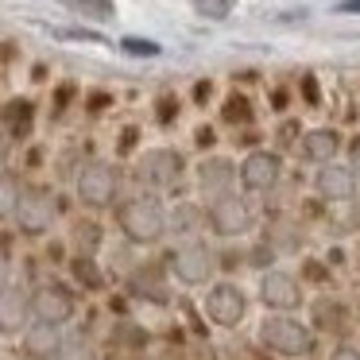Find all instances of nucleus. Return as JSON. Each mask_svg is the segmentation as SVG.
Instances as JSON below:
<instances>
[{
	"label": "nucleus",
	"instance_id": "f257e3e1",
	"mask_svg": "<svg viewBox=\"0 0 360 360\" xmlns=\"http://www.w3.org/2000/svg\"><path fill=\"white\" fill-rule=\"evenodd\" d=\"M117 229L128 244H159L167 236V205L151 190H136L128 198H117Z\"/></svg>",
	"mask_w": 360,
	"mask_h": 360
},
{
	"label": "nucleus",
	"instance_id": "f03ea898",
	"mask_svg": "<svg viewBox=\"0 0 360 360\" xmlns=\"http://www.w3.org/2000/svg\"><path fill=\"white\" fill-rule=\"evenodd\" d=\"M259 345L279 356H314L318 349V333L295 314H267L259 321Z\"/></svg>",
	"mask_w": 360,
	"mask_h": 360
},
{
	"label": "nucleus",
	"instance_id": "7ed1b4c3",
	"mask_svg": "<svg viewBox=\"0 0 360 360\" xmlns=\"http://www.w3.org/2000/svg\"><path fill=\"white\" fill-rule=\"evenodd\" d=\"M27 302H32V321H47V326H70L78 318V290L63 279H39L27 287Z\"/></svg>",
	"mask_w": 360,
	"mask_h": 360
},
{
	"label": "nucleus",
	"instance_id": "20e7f679",
	"mask_svg": "<svg viewBox=\"0 0 360 360\" xmlns=\"http://www.w3.org/2000/svg\"><path fill=\"white\" fill-rule=\"evenodd\" d=\"M221 271V256L205 240H186L171 252L167 259V275L182 283V287H210Z\"/></svg>",
	"mask_w": 360,
	"mask_h": 360
},
{
	"label": "nucleus",
	"instance_id": "39448f33",
	"mask_svg": "<svg viewBox=\"0 0 360 360\" xmlns=\"http://www.w3.org/2000/svg\"><path fill=\"white\" fill-rule=\"evenodd\" d=\"M74 194L86 210H109L120 198V171L105 159H89L74 171Z\"/></svg>",
	"mask_w": 360,
	"mask_h": 360
},
{
	"label": "nucleus",
	"instance_id": "423d86ee",
	"mask_svg": "<svg viewBox=\"0 0 360 360\" xmlns=\"http://www.w3.org/2000/svg\"><path fill=\"white\" fill-rule=\"evenodd\" d=\"M58 217V198L51 194L47 186H24L16 198V210H12V225H16L20 236L27 240H39V236L51 233Z\"/></svg>",
	"mask_w": 360,
	"mask_h": 360
},
{
	"label": "nucleus",
	"instance_id": "0eeeda50",
	"mask_svg": "<svg viewBox=\"0 0 360 360\" xmlns=\"http://www.w3.org/2000/svg\"><path fill=\"white\" fill-rule=\"evenodd\" d=\"M205 225H210L217 236H225V240H236V236H244L252 225H256V205H252L248 194L229 190V194H221V198L210 202V210H205Z\"/></svg>",
	"mask_w": 360,
	"mask_h": 360
},
{
	"label": "nucleus",
	"instance_id": "6e6552de",
	"mask_svg": "<svg viewBox=\"0 0 360 360\" xmlns=\"http://www.w3.org/2000/svg\"><path fill=\"white\" fill-rule=\"evenodd\" d=\"M182 174H186V159L174 148H151L136 159V182H140L143 190H151V194L174 190L182 182Z\"/></svg>",
	"mask_w": 360,
	"mask_h": 360
},
{
	"label": "nucleus",
	"instance_id": "1a4fd4ad",
	"mask_svg": "<svg viewBox=\"0 0 360 360\" xmlns=\"http://www.w3.org/2000/svg\"><path fill=\"white\" fill-rule=\"evenodd\" d=\"M202 310L213 326L221 329H236L244 318H248V295H244L240 283H229V279H213L205 287V298H202Z\"/></svg>",
	"mask_w": 360,
	"mask_h": 360
},
{
	"label": "nucleus",
	"instance_id": "9d476101",
	"mask_svg": "<svg viewBox=\"0 0 360 360\" xmlns=\"http://www.w3.org/2000/svg\"><path fill=\"white\" fill-rule=\"evenodd\" d=\"M236 179H240V186L248 194H271L283 182V155L279 151H267V148L248 151L244 163L236 167Z\"/></svg>",
	"mask_w": 360,
	"mask_h": 360
},
{
	"label": "nucleus",
	"instance_id": "9b49d317",
	"mask_svg": "<svg viewBox=\"0 0 360 360\" xmlns=\"http://www.w3.org/2000/svg\"><path fill=\"white\" fill-rule=\"evenodd\" d=\"M259 302H264V310H271V314L298 310V306H302V283H298L290 271H283V267L264 271V279H259Z\"/></svg>",
	"mask_w": 360,
	"mask_h": 360
},
{
	"label": "nucleus",
	"instance_id": "f8f14e48",
	"mask_svg": "<svg viewBox=\"0 0 360 360\" xmlns=\"http://www.w3.org/2000/svg\"><path fill=\"white\" fill-rule=\"evenodd\" d=\"M32 321V302H27L24 283L0 287V337H20Z\"/></svg>",
	"mask_w": 360,
	"mask_h": 360
},
{
	"label": "nucleus",
	"instance_id": "ddd939ff",
	"mask_svg": "<svg viewBox=\"0 0 360 360\" xmlns=\"http://www.w3.org/2000/svg\"><path fill=\"white\" fill-rule=\"evenodd\" d=\"M128 295L140 298V302H171V290H167V267L163 264H136L128 275Z\"/></svg>",
	"mask_w": 360,
	"mask_h": 360
},
{
	"label": "nucleus",
	"instance_id": "4468645a",
	"mask_svg": "<svg viewBox=\"0 0 360 360\" xmlns=\"http://www.w3.org/2000/svg\"><path fill=\"white\" fill-rule=\"evenodd\" d=\"M194 182H198V190L213 202V198L229 194V190L236 186V163H233V159H221V155H210V159L198 163Z\"/></svg>",
	"mask_w": 360,
	"mask_h": 360
},
{
	"label": "nucleus",
	"instance_id": "2eb2a0df",
	"mask_svg": "<svg viewBox=\"0 0 360 360\" xmlns=\"http://www.w3.org/2000/svg\"><path fill=\"white\" fill-rule=\"evenodd\" d=\"M356 186L360 182L352 179V171L345 163H326V167H318V174H314V190H318L326 202H349L352 194H356Z\"/></svg>",
	"mask_w": 360,
	"mask_h": 360
},
{
	"label": "nucleus",
	"instance_id": "dca6fc26",
	"mask_svg": "<svg viewBox=\"0 0 360 360\" xmlns=\"http://www.w3.org/2000/svg\"><path fill=\"white\" fill-rule=\"evenodd\" d=\"M32 128H35V105L27 97H16L0 109V132L8 143H24L32 136Z\"/></svg>",
	"mask_w": 360,
	"mask_h": 360
},
{
	"label": "nucleus",
	"instance_id": "f3484780",
	"mask_svg": "<svg viewBox=\"0 0 360 360\" xmlns=\"http://www.w3.org/2000/svg\"><path fill=\"white\" fill-rule=\"evenodd\" d=\"M63 267L70 271V287L74 290H82V295H101L105 290V271H101V264H97V256L70 252Z\"/></svg>",
	"mask_w": 360,
	"mask_h": 360
},
{
	"label": "nucleus",
	"instance_id": "a211bd4d",
	"mask_svg": "<svg viewBox=\"0 0 360 360\" xmlns=\"http://www.w3.org/2000/svg\"><path fill=\"white\" fill-rule=\"evenodd\" d=\"M58 337L63 329L58 326H47V321H27V329L20 333V349H24L27 360H51L58 349Z\"/></svg>",
	"mask_w": 360,
	"mask_h": 360
},
{
	"label": "nucleus",
	"instance_id": "6ab92c4d",
	"mask_svg": "<svg viewBox=\"0 0 360 360\" xmlns=\"http://www.w3.org/2000/svg\"><path fill=\"white\" fill-rule=\"evenodd\" d=\"M205 229V213L194 202H179L174 210H167V236L179 240H198V233Z\"/></svg>",
	"mask_w": 360,
	"mask_h": 360
},
{
	"label": "nucleus",
	"instance_id": "aec40b11",
	"mask_svg": "<svg viewBox=\"0 0 360 360\" xmlns=\"http://www.w3.org/2000/svg\"><path fill=\"white\" fill-rule=\"evenodd\" d=\"M337 151H341V136L333 128H310V132H302V159L326 167L337 159Z\"/></svg>",
	"mask_w": 360,
	"mask_h": 360
},
{
	"label": "nucleus",
	"instance_id": "412c9836",
	"mask_svg": "<svg viewBox=\"0 0 360 360\" xmlns=\"http://www.w3.org/2000/svg\"><path fill=\"white\" fill-rule=\"evenodd\" d=\"M51 360H97V349H94V333L89 329H70L66 333L63 329V337H58V349H55V356Z\"/></svg>",
	"mask_w": 360,
	"mask_h": 360
},
{
	"label": "nucleus",
	"instance_id": "4be33fe9",
	"mask_svg": "<svg viewBox=\"0 0 360 360\" xmlns=\"http://www.w3.org/2000/svg\"><path fill=\"white\" fill-rule=\"evenodd\" d=\"M101 244H105L101 221L82 217V221H74V225H70V248L74 252H82V256H97V252H101Z\"/></svg>",
	"mask_w": 360,
	"mask_h": 360
},
{
	"label": "nucleus",
	"instance_id": "5701e85b",
	"mask_svg": "<svg viewBox=\"0 0 360 360\" xmlns=\"http://www.w3.org/2000/svg\"><path fill=\"white\" fill-rule=\"evenodd\" d=\"M58 4L74 8L78 16H86V20H101V24L117 16V4H112V0H58Z\"/></svg>",
	"mask_w": 360,
	"mask_h": 360
},
{
	"label": "nucleus",
	"instance_id": "b1692460",
	"mask_svg": "<svg viewBox=\"0 0 360 360\" xmlns=\"http://www.w3.org/2000/svg\"><path fill=\"white\" fill-rule=\"evenodd\" d=\"M112 345H120V349H143L148 345V333H143V326H136V321H117L112 326Z\"/></svg>",
	"mask_w": 360,
	"mask_h": 360
},
{
	"label": "nucleus",
	"instance_id": "393cba45",
	"mask_svg": "<svg viewBox=\"0 0 360 360\" xmlns=\"http://www.w3.org/2000/svg\"><path fill=\"white\" fill-rule=\"evenodd\" d=\"M20 190H24V182H20L16 174H12V171H0V221H4V217H12Z\"/></svg>",
	"mask_w": 360,
	"mask_h": 360
},
{
	"label": "nucleus",
	"instance_id": "a878e982",
	"mask_svg": "<svg viewBox=\"0 0 360 360\" xmlns=\"http://www.w3.org/2000/svg\"><path fill=\"white\" fill-rule=\"evenodd\" d=\"M120 51H124L128 58H159L163 55V47H159L155 39H143V35H124V39H120Z\"/></svg>",
	"mask_w": 360,
	"mask_h": 360
},
{
	"label": "nucleus",
	"instance_id": "bb28decb",
	"mask_svg": "<svg viewBox=\"0 0 360 360\" xmlns=\"http://www.w3.org/2000/svg\"><path fill=\"white\" fill-rule=\"evenodd\" d=\"M221 117H225L229 124H248V120H252V105H248V97L233 94V97L225 101V109H221Z\"/></svg>",
	"mask_w": 360,
	"mask_h": 360
},
{
	"label": "nucleus",
	"instance_id": "cd10ccee",
	"mask_svg": "<svg viewBox=\"0 0 360 360\" xmlns=\"http://www.w3.org/2000/svg\"><path fill=\"white\" fill-rule=\"evenodd\" d=\"M55 35L58 39H70V43H101V47L109 43L101 32H89V27H55Z\"/></svg>",
	"mask_w": 360,
	"mask_h": 360
},
{
	"label": "nucleus",
	"instance_id": "c85d7f7f",
	"mask_svg": "<svg viewBox=\"0 0 360 360\" xmlns=\"http://www.w3.org/2000/svg\"><path fill=\"white\" fill-rule=\"evenodd\" d=\"M194 8L202 12L205 20H229V12H233V0H194Z\"/></svg>",
	"mask_w": 360,
	"mask_h": 360
},
{
	"label": "nucleus",
	"instance_id": "c756f323",
	"mask_svg": "<svg viewBox=\"0 0 360 360\" xmlns=\"http://www.w3.org/2000/svg\"><path fill=\"white\" fill-rule=\"evenodd\" d=\"M74 97H78V86H74V82H58L55 86V117H63V112L70 109Z\"/></svg>",
	"mask_w": 360,
	"mask_h": 360
},
{
	"label": "nucleus",
	"instance_id": "7c9ffc66",
	"mask_svg": "<svg viewBox=\"0 0 360 360\" xmlns=\"http://www.w3.org/2000/svg\"><path fill=\"white\" fill-rule=\"evenodd\" d=\"M318 321H321V326L329 321L333 333H345V314H341V306H337V302H321L318 306Z\"/></svg>",
	"mask_w": 360,
	"mask_h": 360
},
{
	"label": "nucleus",
	"instance_id": "2f4dec72",
	"mask_svg": "<svg viewBox=\"0 0 360 360\" xmlns=\"http://www.w3.org/2000/svg\"><path fill=\"white\" fill-rule=\"evenodd\" d=\"M66 256H70V244H66V240H47V244H43V259H47V264L63 267Z\"/></svg>",
	"mask_w": 360,
	"mask_h": 360
},
{
	"label": "nucleus",
	"instance_id": "473e14b6",
	"mask_svg": "<svg viewBox=\"0 0 360 360\" xmlns=\"http://www.w3.org/2000/svg\"><path fill=\"white\" fill-rule=\"evenodd\" d=\"M174 117H179V101H174V97H159L155 120H159V124H174Z\"/></svg>",
	"mask_w": 360,
	"mask_h": 360
},
{
	"label": "nucleus",
	"instance_id": "72a5a7b5",
	"mask_svg": "<svg viewBox=\"0 0 360 360\" xmlns=\"http://www.w3.org/2000/svg\"><path fill=\"white\" fill-rule=\"evenodd\" d=\"M109 105H112V97H109V94H101V89L86 97V109H89V117H101V112L109 109Z\"/></svg>",
	"mask_w": 360,
	"mask_h": 360
},
{
	"label": "nucleus",
	"instance_id": "f704fd0d",
	"mask_svg": "<svg viewBox=\"0 0 360 360\" xmlns=\"http://www.w3.org/2000/svg\"><path fill=\"white\" fill-rule=\"evenodd\" d=\"M136 143H140V128H124L120 132V155H128V151H136Z\"/></svg>",
	"mask_w": 360,
	"mask_h": 360
},
{
	"label": "nucleus",
	"instance_id": "c9c22d12",
	"mask_svg": "<svg viewBox=\"0 0 360 360\" xmlns=\"http://www.w3.org/2000/svg\"><path fill=\"white\" fill-rule=\"evenodd\" d=\"M345 167H349V171H352V179L360 182V136L349 143V163H345Z\"/></svg>",
	"mask_w": 360,
	"mask_h": 360
},
{
	"label": "nucleus",
	"instance_id": "e433bc0d",
	"mask_svg": "<svg viewBox=\"0 0 360 360\" xmlns=\"http://www.w3.org/2000/svg\"><path fill=\"white\" fill-rule=\"evenodd\" d=\"M329 360H360V349L356 345H337V349L329 352Z\"/></svg>",
	"mask_w": 360,
	"mask_h": 360
},
{
	"label": "nucleus",
	"instance_id": "4c0bfd02",
	"mask_svg": "<svg viewBox=\"0 0 360 360\" xmlns=\"http://www.w3.org/2000/svg\"><path fill=\"white\" fill-rule=\"evenodd\" d=\"M8 283H12V256L0 252V287H8Z\"/></svg>",
	"mask_w": 360,
	"mask_h": 360
},
{
	"label": "nucleus",
	"instance_id": "58836bf2",
	"mask_svg": "<svg viewBox=\"0 0 360 360\" xmlns=\"http://www.w3.org/2000/svg\"><path fill=\"white\" fill-rule=\"evenodd\" d=\"M194 143H198L202 151H210V148H213V128H198V132H194Z\"/></svg>",
	"mask_w": 360,
	"mask_h": 360
},
{
	"label": "nucleus",
	"instance_id": "ea45409f",
	"mask_svg": "<svg viewBox=\"0 0 360 360\" xmlns=\"http://www.w3.org/2000/svg\"><path fill=\"white\" fill-rule=\"evenodd\" d=\"M333 12H337V16H360V0H341Z\"/></svg>",
	"mask_w": 360,
	"mask_h": 360
},
{
	"label": "nucleus",
	"instance_id": "a19ab883",
	"mask_svg": "<svg viewBox=\"0 0 360 360\" xmlns=\"http://www.w3.org/2000/svg\"><path fill=\"white\" fill-rule=\"evenodd\" d=\"M8 155H12V143L4 140V132H0V171H8Z\"/></svg>",
	"mask_w": 360,
	"mask_h": 360
},
{
	"label": "nucleus",
	"instance_id": "79ce46f5",
	"mask_svg": "<svg viewBox=\"0 0 360 360\" xmlns=\"http://www.w3.org/2000/svg\"><path fill=\"white\" fill-rule=\"evenodd\" d=\"M302 94L310 105H318V86H314V78H302Z\"/></svg>",
	"mask_w": 360,
	"mask_h": 360
},
{
	"label": "nucleus",
	"instance_id": "37998d69",
	"mask_svg": "<svg viewBox=\"0 0 360 360\" xmlns=\"http://www.w3.org/2000/svg\"><path fill=\"white\" fill-rule=\"evenodd\" d=\"M210 89H213V86H210V82H202V86H198V89H194V97H198V101H205V97H210Z\"/></svg>",
	"mask_w": 360,
	"mask_h": 360
},
{
	"label": "nucleus",
	"instance_id": "c03bdc74",
	"mask_svg": "<svg viewBox=\"0 0 360 360\" xmlns=\"http://www.w3.org/2000/svg\"><path fill=\"white\" fill-rule=\"evenodd\" d=\"M97 360H101V356H97Z\"/></svg>",
	"mask_w": 360,
	"mask_h": 360
}]
</instances>
